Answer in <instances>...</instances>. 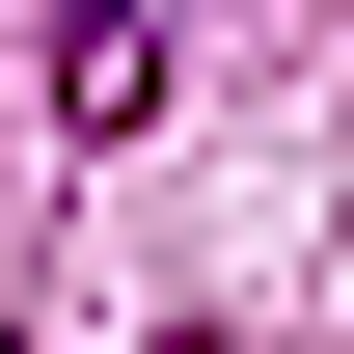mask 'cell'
<instances>
[{
    "mask_svg": "<svg viewBox=\"0 0 354 354\" xmlns=\"http://www.w3.org/2000/svg\"><path fill=\"white\" fill-rule=\"evenodd\" d=\"M164 28H191V0H55V109L136 136V109H164Z\"/></svg>",
    "mask_w": 354,
    "mask_h": 354,
    "instance_id": "obj_1",
    "label": "cell"
}]
</instances>
